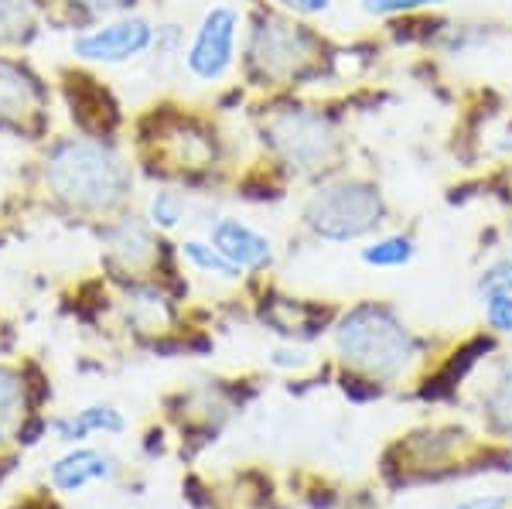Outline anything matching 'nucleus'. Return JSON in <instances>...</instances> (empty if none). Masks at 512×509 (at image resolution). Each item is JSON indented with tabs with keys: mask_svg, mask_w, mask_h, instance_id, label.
<instances>
[{
	"mask_svg": "<svg viewBox=\"0 0 512 509\" xmlns=\"http://www.w3.org/2000/svg\"><path fill=\"white\" fill-rule=\"evenodd\" d=\"M45 182L72 209L103 212L127 199L130 171L113 147L76 137L48 154Z\"/></svg>",
	"mask_w": 512,
	"mask_h": 509,
	"instance_id": "nucleus-1",
	"label": "nucleus"
},
{
	"mask_svg": "<svg viewBox=\"0 0 512 509\" xmlns=\"http://www.w3.org/2000/svg\"><path fill=\"white\" fill-rule=\"evenodd\" d=\"M338 349H342L345 363H352L362 373L376 376V380H393V376L407 373V366L417 356V342L386 308L362 305L342 318L335 332Z\"/></svg>",
	"mask_w": 512,
	"mask_h": 509,
	"instance_id": "nucleus-2",
	"label": "nucleus"
},
{
	"mask_svg": "<svg viewBox=\"0 0 512 509\" xmlns=\"http://www.w3.org/2000/svg\"><path fill=\"white\" fill-rule=\"evenodd\" d=\"M383 219L379 188L359 178H345L318 188L304 205V223L325 240H359Z\"/></svg>",
	"mask_w": 512,
	"mask_h": 509,
	"instance_id": "nucleus-3",
	"label": "nucleus"
},
{
	"mask_svg": "<svg viewBox=\"0 0 512 509\" xmlns=\"http://www.w3.org/2000/svg\"><path fill=\"white\" fill-rule=\"evenodd\" d=\"M243 14L233 4H212L209 11L198 21L192 41H188L185 52V69L188 76L198 82H219L233 69L236 59V38Z\"/></svg>",
	"mask_w": 512,
	"mask_h": 509,
	"instance_id": "nucleus-4",
	"label": "nucleus"
},
{
	"mask_svg": "<svg viewBox=\"0 0 512 509\" xmlns=\"http://www.w3.org/2000/svg\"><path fill=\"white\" fill-rule=\"evenodd\" d=\"M154 45V24L147 18H117L86 31L72 41V55L96 65H127L137 62Z\"/></svg>",
	"mask_w": 512,
	"mask_h": 509,
	"instance_id": "nucleus-5",
	"label": "nucleus"
},
{
	"mask_svg": "<svg viewBox=\"0 0 512 509\" xmlns=\"http://www.w3.org/2000/svg\"><path fill=\"white\" fill-rule=\"evenodd\" d=\"M267 134L274 151L287 164H294V168H318L321 161H328V154L335 147L328 123L318 113H304V110L280 113V117L270 120Z\"/></svg>",
	"mask_w": 512,
	"mask_h": 509,
	"instance_id": "nucleus-6",
	"label": "nucleus"
},
{
	"mask_svg": "<svg viewBox=\"0 0 512 509\" xmlns=\"http://www.w3.org/2000/svg\"><path fill=\"white\" fill-rule=\"evenodd\" d=\"M308 62V35L297 24L287 21H263L253 35V65L263 79L294 76Z\"/></svg>",
	"mask_w": 512,
	"mask_h": 509,
	"instance_id": "nucleus-7",
	"label": "nucleus"
},
{
	"mask_svg": "<svg viewBox=\"0 0 512 509\" xmlns=\"http://www.w3.org/2000/svg\"><path fill=\"white\" fill-rule=\"evenodd\" d=\"M212 246L222 253L226 260H233L239 270H256L267 267L270 257H274V246L263 233H256L253 226L239 223V219H219L216 226L209 229Z\"/></svg>",
	"mask_w": 512,
	"mask_h": 509,
	"instance_id": "nucleus-8",
	"label": "nucleus"
},
{
	"mask_svg": "<svg viewBox=\"0 0 512 509\" xmlns=\"http://www.w3.org/2000/svg\"><path fill=\"white\" fill-rule=\"evenodd\" d=\"M45 89L24 65L0 59V123L24 120L41 110Z\"/></svg>",
	"mask_w": 512,
	"mask_h": 509,
	"instance_id": "nucleus-9",
	"label": "nucleus"
},
{
	"mask_svg": "<svg viewBox=\"0 0 512 509\" xmlns=\"http://www.w3.org/2000/svg\"><path fill=\"white\" fill-rule=\"evenodd\" d=\"M113 469H110V458H103L99 451H72L65 455L59 465L52 469V482L59 486L62 492H76L82 489L86 482H96V479H106Z\"/></svg>",
	"mask_w": 512,
	"mask_h": 509,
	"instance_id": "nucleus-10",
	"label": "nucleus"
},
{
	"mask_svg": "<svg viewBox=\"0 0 512 509\" xmlns=\"http://www.w3.org/2000/svg\"><path fill=\"white\" fill-rule=\"evenodd\" d=\"M417 253V246L410 236H383V240L369 243L362 250V264L369 267H379V270H390V267H403L410 264Z\"/></svg>",
	"mask_w": 512,
	"mask_h": 509,
	"instance_id": "nucleus-11",
	"label": "nucleus"
},
{
	"mask_svg": "<svg viewBox=\"0 0 512 509\" xmlns=\"http://www.w3.org/2000/svg\"><path fill=\"white\" fill-rule=\"evenodd\" d=\"M181 257H185L195 270H202V274H212V277H222V281H236V277H239V267L233 264V260L222 257V253L212 243H202V240L181 243Z\"/></svg>",
	"mask_w": 512,
	"mask_h": 509,
	"instance_id": "nucleus-12",
	"label": "nucleus"
},
{
	"mask_svg": "<svg viewBox=\"0 0 512 509\" xmlns=\"http://www.w3.org/2000/svg\"><path fill=\"white\" fill-rule=\"evenodd\" d=\"M99 428H103V431H123V417L113 407H89V410H82L76 421H62L59 434H62V441H79L82 434L99 431Z\"/></svg>",
	"mask_w": 512,
	"mask_h": 509,
	"instance_id": "nucleus-13",
	"label": "nucleus"
},
{
	"mask_svg": "<svg viewBox=\"0 0 512 509\" xmlns=\"http://www.w3.org/2000/svg\"><path fill=\"white\" fill-rule=\"evenodd\" d=\"M147 212H151V223L164 229V233H171V229H178L185 223L188 216V202L185 195L175 192V188H161V192L151 195V205H147Z\"/></svg>",
	"mask_w": 512,
	"mask_h": 509,
	"instance_id": "nucleus-14",
	"label": "nucleus"
},
{
	"mask_svg": "<svg viewBox=\"0 0 512 509\" xmlns=\"http://www.w3.org/2000/svg\"><path fill=\"white\" fill-rule=\"evenodd\" d=\"M35 28L31 0H0V41H18Z\"/></svg>",
	"mask_w": 512,
	"mask_h": 509,
	"instance_id": "nucleus-15",
	"label": "nucleus"
},
{
	"mask_svg": "<svg viewBox=\"0 0 512 509\" xmlns=\"http://www.w3.org/2000/svg\"><path fill=\"white\" fill-rule=\"evenodd\" d=\"M21 400H24V380L14 369L0 366V438H4L11 421L18 417Z\"/></svg>",
	"mask_w": 512,
	"mask_h": 509,
	"instance_id": "nucleus-16",
	"label": "nucleus"
},
{
	"mask_svg": "<svg viewBox=\"0 0 512 509\" xmlns=\"http://www.w3.org/2000/svg\"><path fill=\"white\" fill-rule=\"evenodd\" d=\"M448 0H359L369 18H393V14L424 11V7H444Z\"/></svg>",
	"mask_w": 512,
	"mask_h": 509,
	"instance_id": "nucleus-17",
	"label": "nucleus"
},
{
	"mask_svg": "<svg viewBox=\"0 0 512 509\" xmlns=\"http://www.w3.org/2000/svg\"><path fill=\"white\" fill-rule=\"evenodd\" d=\"M489 414H492V421L499 424V428L512 431V369L499 380V387L492 390V397H489Z\"/></svg>",
	"mask_w": 512,
	"mask_h": 509,
	"instance_id": "nucleus-18",
	"label": "nucleus"
},
{
	"mask_svg": "<svg viewBox=\"0 0 512 509\" xmlns=\"http://www.w3.org/2000/svg\"><path fill=\"white\" fill-rule=\"evenodd\" d=\"M478 291L482 298H492V294H512V260H499L482 274L478 281Z\"/></svg>",
	"mask_w": 512,
	"mask_h": 509,
	"instance_id": "nucleus-19",
	"label": "nucleus"
},
{
	"mask_svg": "<svg viewBox=\"0 0 512 509\" xmlns=\"http://www.w3.org/2000/svg\"><path fill=\"white\" fill-rule=\"evenodd\" d=\"M485 318H489L492 328L512 335V294H492V298H485Z\"/></svg>",
	"mask_w": 512,
	"mask_h": 509,
	"instance_id": "nucleus-20",
	"label": "nucleus"
},
{
	"mask_svg": "<svg viewBox=\"0 0 512 509\" xmlns=\"http://www.w3.org/2000/svg\"><path fill=\"white\" fill-rule=\"evenodd\" d=\"M274 4L287 7V11L301 14V18H318V14L332 11V0H274Z\"/></svg>",
	"mask_w": 512,
	"mask_h": 509,
	"instance_id": "nucleus-21",
	"label": "nucleus"
},
{
	"mask_svg": "<svg viewBox=\"0 0 512 509\" xmlns=\"http://www.w3.org/2000/svg\"><path fill=\"white\" fill-rule=\"evenodd\" d=\"M76 7H82V11H89V14H113V11H120L127 0H72Z\"/></svg>",
	"mask_w": 512,
	"mask_h": 509,
	"instance_id": "nucleus-22",
	"label": "nucleus"
},
{
	"mask_svg": "<svg viewBox=\"0 0 512 509\" xmlns=\"http://www.w3.org/2000/svg\"><path fill=\"white\" fill-rule=\"evenodd\" d=\"M458 509H506V496H475Z\"/></svg>",
	"mask_w": 512,
	"mask_h": 509,
	"instance_id": "nucleus-23",
	"label": "nucleus"
}]
</instances>
